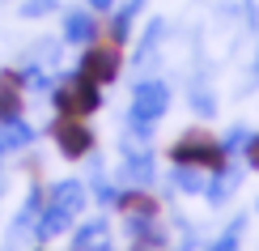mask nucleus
<instances>
[{"mask_svg": "<svg viewBox=\"0 0 259 251\" xmlns=\"http://www.w3.org/2000/svg\"><path fill=\"white\" fill-rule=\"evenodd\" d=\"M170 106V90L166 81H140L132 94V119H145V124H157Z\"/></svg>", "mask_w": 259, "mask_h": 251, "instance_id": "39448f33", "label": "nucleus"}, {"mask_svg": "<svg viewBox=\"0 0 259 251\" xmlns=\"http://www.w3.org/2000/svg\"><path fill=\"white\" fill-rule=\"evenodd\" d=\"M34 140V128L26 124V119H0V154H9V149H21Z\"/></svg>", "mask_w": 259, "mask_h": 251, "instance_id": "1a4fd4ad", "label": "nucleus"}, {"mask_svg": "<svg viewBox=\"0 0 259 251\" xmlns=\"http://www.w3.org/2000/svg\"><path fill=\"white\" fill-rule=\"evenodd\" d=\"M21 90H26V77L21 73H0V119H17L21 115Z\"/></svg>", "mask_w": 259, "mask_h": 251, "instance_id": "6e6552de", "label": "nucleus"}, {"mask_svg": "<svg viewBox=\"0 0 259 251\" xmlns=\"http://www.w3.org/2000/svg\"><path fill=\"white\" fill-rule=\"evenodd\" d=\"M191 102H196V111H200V115H212V111H217V102H212V94H208V90H196V94H191Z\"/></svg>", "mask_w": 259, "mask_h": 251, "instance_id": "a211bd4d", "label": "nucleus"}, {"mask_svg": "<svg viewBox=\"0 0 259 251\" xmlns=\"http://www.w3.org/2000/svg\"><path fill=\"white\" fill-rule=\"evenodd\" d=\"M85 196H90V192L81 188V179H60L56 188L47 192V204H51V209H60V213H68V217H77L85 209Z\"/></svg>", "mask_w": 259, "mask_h": 251, "instance_id": "0eeeda50", "label": "nucleus"}, {"mask_svg": "<svg viewBox=\"0 0 259 251\" xmlns=\"http://www.w3.org/2000/svg\"><path fill=\"white\" fill-rule=\"evenodd\" d=\"M68 226H72V217H68V213H60V209H51V204H47V209H42V217H38V230H34V234L42 238V243H47V238L64 234Z\"/></svg>", "mask_w": 259, "mask_h": 251, "instance_id": "9b49d317", "label": "nucleus"}, {"mask_svg": "<svg viewBox=\"0 0 259 251\" xmlns=\"http://www.w3.org/2000/svg\"><path fill=\"white\" fill-rule=\"evenodd\" d=\"M123 174H127L132 183H140V188H145V183H153V158H149V154H127Z\"/></svg>", "mask_w": 259, "mask_h": 251, "instance_id": "f8f14e48", "label": "nucleus"}, {"mask_svg": "<svg viewBox=\"0 0 259 251\" xmlns=\"http://www.w3.org/2000/svg\"><path fill=\"white\" fill-rule=\"evenodd\" d=\"M119 213L123 217H157V200L153 196H145V192H119Z\"/></svg>", "mask_w": 259, "mask_h": 251, "instance_id": "9d476101", "label": "nucleus"}, {"mask_svg": "<svg viewBox=\"0 0 259 251\" xmlns=\"http://www.w3.org/2000/svg\"><path fill=\"white\" fill-rule=\"evenodd\" d=\"M51 140H56V149L68 162H81L85 154L94 149V132L85 119H72V115H60L56 124H51Z\"/></svg>", "mask_w": 259, "mask_h": 251, "instance_id": "20e7f679", "label": "nucleus"}, {"mask_svg": "<svg viewBox=\"0 0 259 251\" xmlns=\"http://www.w3.org/2000/svg\"><path fill=\"white\" fill-rule=\"evenodd\" d=\"M175 188H183V192H204L208 183H204L200 166H175Z\"/></svg>", "mask_w": 259, "mask_h": 251, "instance_id": "2eb2a0df", "label": "nucleus"}, {"mask_svg": "<svg viewBox=\"0 0 259 251\" xmlns=\"http://www.w3.org/2000/svg\"><path fill=\"white\" fill-rule=\"evenodd\" d=\"M170 162L175 166H200V170H221L225 166V145L208 132H183L170 145Z\"/></svg>", "mask_w": 259, "mask_h": 251, "instance_id": "f03ea898", "label": "nucleus"}, {"mask_svg": "<svg viewBox=\"0 0 259 251\" xmlns=\"http://www.w3.org/2000/svg\"><path fill=\"white\" fill-rule=\"evenodd\" d=\"M251 81H255V85H259V56H255V77H251Z\"/></svg>", "mask_w": 259, "mask_h": 251, "instance_id": "4be33fe9", "label": "nucleus"}, {"mask_svg": "<svg viewBox=\"0 0 259 251\" xmlns=\"http://www.w3.org/2000/svg\"><path fill=\"white\" fill-rule=\"evenodd\" d=\"M51 106H56L60 115H72V119H85L94 115L102 106V85L81 77V73H72V77H64L56 85V94H51Z\"/></svg>", "mask_w": 259, "mask_h": 251, "instance_id": "f257e3e1", "label": "nucleus"}, {"mask_svg": "<svg viewBox=\"0 0 259 251\" xmlns=\"http://www.w3.org/2000/svg\"><path fill=\"white\" fill-rule=\"evenodd\" d=\"M238 230H242V217H238V222H234V226H230V230H225L208 251H238Z\"/></svg>", "mask_w": 259, "mask_h": 251, "instance_id": "dca6fc26", "label": "nucleus"}, {"mask_svg": "<svg viewBox=\"0 0 259 251\" xmlns=\"http://www.w3.org/2000/svg\"><path fill=\"white\" fill-rule=\"evenodd\" d=\"M217 174H221V179H212L208 188H204V192H208V200H212V204H221L225 196H230L234 188H238V170H225V166H221Z\"/></svg>", "mask_w": 259, "mask_h": 251, "instance_id": "4468645a", "label": "nucleus"}, {"mask_svg": "<svg viewBox=\"0 0 259 251\" xmlns=\"http://www.w3.org/2000/svg\"><path fill=\"white\" fill-rule=\"evenodd\" d=\"M51 9H56V0H30L21 13H26V17H38V13H51Z\"/></svg>", "mask_w": 259, "mask_h": 251, "instance_id": "6ab92c4d", "label": "nucleus"}, {"mask_svg": "<svg viewBox=\"0 0 259 251\" xmlns=\"http://www.w3.org/2000/svg\"><path fill=\"white\" fill-rule=\"evenodd\" d=\"M64 43H81V47L98 43V17L90 9H68L64 13Z\"/></svg>", "mask_w": 259, "mask_h": 251, "instance_id": "423d86ee", "label": "nucleus"}, {"mask_svg": "<svg viewBox=\"0 0 259 251\" xmlns=\"http://www.w3.org/2000/svg\"><path fill=\"white\" fill-rule=\"evenodd\" d=\"M90 9H115V0H90Z\"/></svg>", "mask_w": 259, "mask_h": 251, "instance_id": "412c9836", "label": "nucleus"}, {"mask_svg": "<svg viewBox=\"0 0 259 251\" xmlns=\"http://www.w3.org/2000/svg\"><path fill=\"white\" fill-rule=\"evenodd\" d=\"M246 140H251V132H246V128H234L221 145H225V154H234V149H246Z\"/></svg>", "mask_w": 259, "mask_h": 251, "instance_id": "f3484780", "label": "nucleus"}, {"mask_svg": "<svg viewBox=\"0 0 259 251\" xmlns=\"http://www.w3.org/2000/svg\"><path fill=\"white\" fill-rule=\"evenodd\" d=\"M246 166L259 170V132H251V140H246Z\"/></svg>", "mask_w": 259, "mask_h": 251, "instance_id": "aec40b11", "label": "nucleus"}, {"mask_svg": "<svg viewBox=\"0 0 259 251\" xmlns=\"http://www.w3.org/2000/svg\"><path fill=\"white\" fill-rule=\"evenodd\" d=\"M123 60H119V43H90V47L81 51V77L98 81V85H111L115 77H119Z\"/></svg>", "mask_w": 259, "mask_h": 251, "instance_id": "7ed1b4c3", "label": "nucleus"}, {"mask_svg": "<svg viewBox=\"0 0 259 251\" xmlns=\"http://www.w3.org/2000/svg\"><path fill=\"white\" fill-rule=\"evenodd\" d=\"M77 251H106V222H90L77 230Z\"/></svg>", "mask_w": 259, "mask_h": 251, "instance_id": "ddd939ff", "label": "nucleus"}]
</instances>
